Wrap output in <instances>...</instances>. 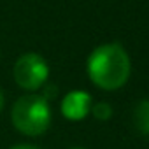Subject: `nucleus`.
<instances>
[{"label":"nucleus","mask_w":149,"mask_h":149,"mask_svg":"<svg viewBox=\"0 0 149 149\" xmlns=\"http://www.w3.org/2000/svg\"><path fill=\"white\" fill-rule=\"evenodd\" d=\"M91 114L98 121H107L112 116V107L107 102H98V104H93L91 105Z\"/></svg>","instance_id":"nucleus-6"},{"label":"nucleus","mask_w":149,"mask_h":149,"mask_svg":"<svg viewBox=\"0 0 149 149\" xmlns=\"http://www.w3.org/2000/svg\"><path fill=\"white\" fill-rule=\"evenodd\" d=\"M11 121L14 128L28 137H39L47 132L51 125V107L42 95L28 93L19 97L11 109Z\"/></svg>","instance_id":"nucleus-2"},{"label":"nucleus","mask_w":149,"mask_h":149,"mask_svg":"<svg viewBox=\"0 0 149 149\" xmlns=\"http://www.w3.org/2000/svg\"><path fill=\"white\" fill-rule=\"evenodd\" d=\"M4 104H6V97H4L2 90H0V112H2V109H4Z\"/></svg>","instance_id":"nucleus-9"},{"label":"nucleus","mask_w":149,"mask_h":149,"mask_svg":"<svg viewBox=\"0 0 149 149\" xmlns=\"http://www.w3.org/2000/svg\"><path fill=\"white\" fill-rule=\"evenodd\" d=\"M11 149H40V147L32 146V144H18V146H14V147H11Z\"/></svg>","instance_id":"nucleus-8"},{"label":"nucleus","mask_w":149,"mask_h":149,"mask_svg":"<svg viewBox=\"0 0 149 149\" xmlns=\"http://www.w3.org/2000/svg\"><path fill=\"white\" fill-rule=\"evenodd\" d=\"M14 81L26 91H35L47 83L49 65L44 56L37 53H25L14 63Z\"/></svg>","instance_id":"nucleus-3"},{"label":"nucleus","mask_w":149,"mask_h":149,"mask_svg":"<svg viewBox=\"0 0 149 149\" xmlns=\"http://www.w3.org/2000/svg\"><path fill=\"white\" fill-rule=\"evenodd\" d=\"M88 77L95 86L105 91L119 90L130 77V56L118 42H107L91 51L86 61Z\"/></svg>","instance_id":"nucleus-1"},{"label":"nucleus","mask_w":149,"mask_h":149,"mask_svg":"<svg viewBox=\"0 0 149 149\" xmlns=\"http://www.w3.org/2000/svg\"><path fill=\"white\" fill-rule=\"evenodd\" d=\"M56 93H58V88H56L54 84H49V86H46V88H44V93H42V97H44V98L49 102L53 97H56Z\"/></svg>","instance_id":"nucleus-7"},{"label":"nucleus","mask_w":149,"mask_h":149,"mask_svg":"<svg viewBox=\"0 0 149 149\" xmlns=\"http://www.w3.org/2000/svg\"><path fill=\"white\" fill-rule=\"evenodd\" d=\"M91 105H93V98L90 93L83 90H74L63 97L60 109L68 121H81L91 112Z\"/></svg>","instance_id":"nucleus-4"},{"label":"nucleus","mask_w":149,"mask_h":149,"mask_svg":"<svg viewBox=\"0 0 149 149\" xmlns=\"http://www.w3.org/2000/svg\"><path fill=\"white\" fill-rule=\"evenodd\" d=\"M133 121H135V126L142 133L149 135V98L137 104V107L133 111Z\"/></svg>","instance_id":"nucleus-5"},{"label":"nucleus","mask_w":149,"mask_h":149,"mask_svg":"<svg viewBox=\"0 0 149 149\" xmlns=\"http://www.w3.org/2000/svg\"><path fill=\"white\" fill-rule=\"evenodd\" d=\"M70 149H84V147H70Z\"/></svg>","instance_id":"nucleus-10"}]
</instances>
